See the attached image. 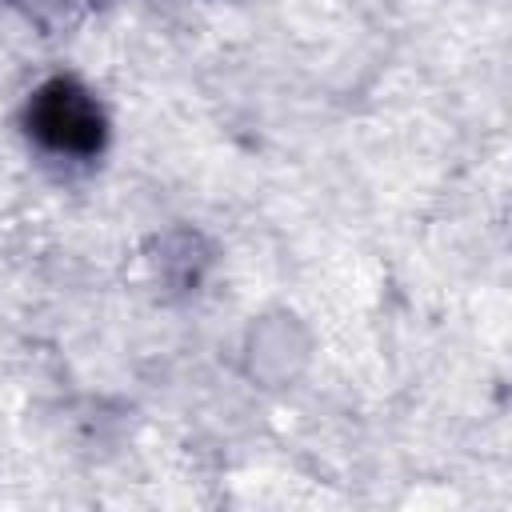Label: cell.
I'll use <instances>...</instances> for the list:
<instances>
[{"label":"cell","instance_id":"obj_1","mask_svg":"<svg viewBox=\"0 0 512 512\" xmlns=\"http://www.w3.org/2000/svg\"><path fill=\"white\" fill-rule=\"evenodd\" d=\"M28 132L60 156H96L104 144L100 104L72 80H48L28 100Z\"/></svg>","mask_w":512,"mask_h":512}]
</instances>
